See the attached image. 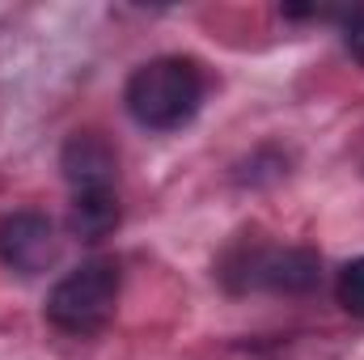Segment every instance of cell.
I'll use <instances>...</instances> for the list:
<instances>
[{"instance_id":"cell-1","label":"cell","mask_w":364,"mask_h":360,"mask_svg":"<svg viewBox=\"0 0 364 360\" xmlns=\"http://www.w3.org/2000/svg\"><path fill=\"white\" fill-rule=\"evenodd\" d=\"M203 68L186 55H157L149 64H140L127 85H123V106L127 115L149 127V132H178L186 127L199 106H203Z\"/></svg>"},{"instance_id":"cell-2","label":"cell","mask_w":364,"mask_h":360,"mask_svg":"<svg viewBox=\"0 0 364 360\" xmlns=\"http://www.w3.org/2000/svg\"><path fill=\"white\" fill-rule=\"evenodd\" d=\"M123 292V268L119 259H85L81 268L55 280V288L47 292V322L64 335H97L119 305Z\"/></svg>"},{"instance_id":"cell-3","label":"cell","mask_w":364,"mask_h":360,"mask_svg":"<svg viewBox=\"0 0 364 360\" xmlns=\"http://www.w3.org/2000/svg\"><path fill=\"white\" fill-rule=\"evenodd\" d=\"M220 280L233 292H275L305 297L322 284V259L309 246H250L229 250L220 263Z\"/></svg>"},{"instance_id":"cell-4","label":"cell","mask_w":364,"mask_h":360,"mask_svg":"<svg viewBox=\"0 0 364 360\" xmlns=\"http://www.w3.org/2000/svg\"><path fill=\"white\" fill-rule=\"evenodd\" d=\"M0 259L17 275H43L60 259V238L55 225L38 212H13L0 225Z\"/></svg>"},{"instance_id":"cell-5","label":"cell","mask_w":364,"mask_h":360,"mask_svg":"<svg viewBox=\"0 0 364 360\" xmlns=\"http://www.w3.org/2000/svg\"><path fill=\"white\" fill-rule=\"evenodd\" d=\"M60 170L73 195H93V191H114L119 179V153L102 132H73L60 149Z\"/></svg>"},{"instance_id":"cell-6","label":"cell","mask_w":364,"mask_h":360,"mask_svg":"<svg viewBox=\"0 0 364 360\" xmlns=\"http://www.w3.org/2000/svg\"><path fill=\"white\" fill-rule=\"evenodd\" d=\"M123 221V203H119V191H93V195H73V208H68V229L73 238L81 242H102L119 229Z\"/></svg>"},{"instance_id":"cell-7","label":"cell","mask_w":364,"mask_h":360,"mask_svg":"<svg viewBox=\"0 0 364 360\" xmlns=\"http://www.w3.org/2000/svg\"><path fill=\"white\" fill-rule=\"evenodd\" d=\"M335 297H339V305L352 318H364V255L339 268V275H335Z\"/></svg>"},{"instance_id":"cell-8","label":"cell","mask_w":364,"mask_h":360,"mask_svg":"<svg viewBox=\"0 0 364 360\" xmlns=\"http://www.w3.org/2000/svg\"><path fill=\"white\" fill-rule=\"evenodd\" d=\"M343 47H348V55L356 64H364V9L348 13V21H343Z\"/></svg>"}]
</instances>
